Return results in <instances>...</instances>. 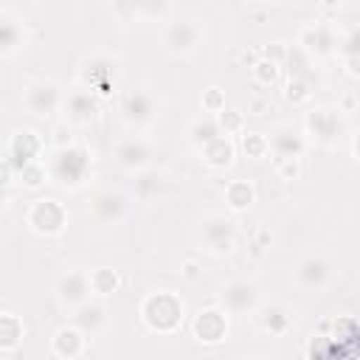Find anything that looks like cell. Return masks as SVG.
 <instances>
[{
    "label": "cell",
    "mask_w": 360,
    "mask_h": 360,
    "mask_svg": "<svg viewBox=\"0 0 360 360\" xmlns=\"http://www.w3.org/2000/svg\"><path fill=\"white\" fill-rule=\"evenodd\" d=\"M84 346H87V335L76 323L73 326H62L53 335V343H51V349H53L56 357H79L84 352Z\"/></svg>",
    "instance_id": "obj_20"
},
{
    "label": "cell",
    "mask_w": 360,
    "mask_h": 360,
    "mask_svg": "<svg viewBox=\"0 0 360 360\" xmlns=\"http://www.w3.org/2000/svg\"><path fill=\"white\" fill-rule=\"evenodd\" d=\"M276 163H278V174H281V177L292 180V177L298 174V158H290V160H276Z\"/></svg>",
    "instance_id": "obj_39"
},
{
    "label": "cell",
    "mask_w": 360,
    "mask_h": 360,
    "mask_svg": "<svg viewBox=\"0 0 360 360\" xmlns=\"http://www.w3.org/2000/svg\"><path fill=\"white\" fill-rule=\"evenodd\" d=\"M166 188H169V180H166L163 172H146V169H143V172L138 174V180H135V197L143 200V202L158 200Z\"/></svg>",
    "instance_id": "obj_24"
},
{
    "label": "cell",
    "mask_w": 360,
    "mask_h": 360,
    "mask_svg": "<svg viewBox=\"0 0 360 360\" xmlns=\"http://www.w3.org/2000/svg\"><path fill=\"white\" fill-rule=\"evenodd\" d=\"M22 101H25V107H28L31 115H37V118H48V115H53L56 110H62L65 96H62V90H59L56 82H51V79H39V82H34V84L25 87Z\"/></svg>",
    "instance_id": "obj_8"
},
{
    "label": "cell",
    "mask_w": 360,
    "mask_h": 360,
    "mask_svg": "<svg viewBox=\"0 0 360 360\" xmlns=\"http://www.w3.org/2000/svg\"><path fill=\"white\" fill-rule=\"evenodd\" d=\"M253 200H256V191L248 180H231L225 186V202L231 211H245V208H250Z\"/></svg>",
    "instance_id": "obj_26"
},
{
    "label": "cell",
    "mask_w": 360,
    "mask_h": 360,
    "mask_svg": "<svg viewBox=\"0 0 360 360\" xmlns=\"http://www.w3.org/2000/svg\"><path fill=\"white\" fill-rule=\"evenodd\" d=\"M90 292H93L90 273H84V270H68V273H62L56 278V298H59L62 307L76 309V307H82L87 301Z\"/></svg>",
    "instance_id": "obj_13"
},
{
    "label": "cell",
    "mask_w": 360,
    "mask_h": 360,
    "mask_svg": "<svg viewBox=\"0 0 360 360\" xmlns=\"http://www.w3.org/2000/svg\"><path fill=\"white\" fill-rule=\"evenodd\" d=\"M329 278H332V264L318 253H309L295 264V284L301 290H309V292L323 290Z\"/></svg>",
    "instance_id": "obj_14"
},
{
    "label": "cell",
    "mask_w": 360,
    "mask_h": 360,
    "mask_svg": "<svg viewBox=\"0 0 360 360\" xmlns=\"http://www.w3.org/2000/svg\"><path fill=\"white\" fill-rule=\"evenodd\" d=\"M191 329H194V338L200 343H219L228 335V318H225L222 309L208 307V309H200V315L194 318Z\"/></svg>",
    "instance_id": "obj_16"
},
{
    "label": "cell",
    "mask_w": 360,
    "mask_h": 360,
    "mask_svg": "<svg viewBox=\"0 0 360 360\" xmlns=\"http://www.w3.org/2000/svg\"><path fill=\"white\" fill-rule=\"evenodd\" d=\"M22 42H25L22 22L14 20V17L6 11V14H3V22H0V51H3V56H11Z\"/></svg>",
    "instance_id": "obj_25"
},
{
    "label": "cell",
    "mask_w": 360,
    "mask_h": 360,
    "mask_svg": "<svg viewBox=\"0 0 360 360\" xmlns=\"http://www.w3.org/2000/svg\"><path fill=\"white\" fill-rule=\"evenodd\" d=\"M141 318L155 332H174L183 321V301L169 290L152 292L141 304Z\"/></svg>",
    "instance_id": "obj_2"
},
{
    "label": "cell",
    "mask_w": 360,
    "mask_h": 360,
    "mask_svg": "<svg viewBox=\"0 0 360 360\" xmlns=\"http://www.w3.org/2000/svg\"><path fill=\"white\" fill-rule=\"evenodd\" d=\"M129 8L135 17L143 20H160L169 8V0H118V11Z\"/></svg>",
    "instance_id": "obj_27"
},
{
    "label": "cell",
    "mask_w": 360,
    "mask_h": 360,
    "mask_svg": "<svg viewBox=\"0 0 360 360\" xmlns=\"http://www.w3.org/2000/svg\"><path fill=\"white\" fill-rule=\"evenodd\" d=\"M202 28L194 20H174L163 28V48L174 56H188L200 48Z\"/></svg>",
    "instance_id": "obj_10"
},
{
    "label": "cell",
    "mask_w": 360,
    "mask_h": 360,
    "mask_svg": "<svg viewBox=\"0 0 360 360\" xmlns=\"http://www.w3.org/2000/svg\"><path fill=\"white\" fill-rule=\"evenodd\" d=\"M42 155V138L34 132V129H17L11 138H8V146H6V163L11 169H22L34 160H39Z\"/></svg>",
    "instance_id": "obj_11"
},
{
    "label": "cell",
    "mask_w": 360,
    "mask_h": 360,
    "mask_svg": "<svg viewBox=\"0 0 360 360\" xmlns=\"http://www.w3.org/2000/svg\"><path fill=\"white\" fill-rule=\"evenodd\" d=\"M217 135H222L217 118H197V121L188 127V141H191L197 149H202V146H205L208 141H214Z\"/></svg>",
    "instance_id": "obj_28"
},
{
    "label": "cell",
    "mask_w": 360,
    "mask_h": 360,
    "mask_svg": "<svg viewBox=\"0 0 360 360\" xmlns=\"http://www.w3.org/2000/svg\"><path fill=\"white\" fill-rule=\"evenodd\" d=\"M82 82L87 90L93 93H110L112 82H115V62L107 56H93L82 65Z\"/></svg>",
    "instance_id": "obj_15"
},
{
    "label": "cell",
    "mask_w": 360,
    "mask_h": 360,
    "mask_svg": "<svg viewBox=\"0 0 360 360\" xmlns=\"http://www.w3.org/2000/svg\"><path fill=\"white\" fill-rule=\"evenodd\" d=\"M346 65H349V73L352 76H360V56H349Z\"/></svg>",
    "instance_id": "obj_40"
},
{
    "label": "cell",
    "mask_w": 360,
    "mask_h": 360,
    "mask_svg": "<svg viewBox=\"0 0 360 360\" xmlns=\"http://www.w3.org/2000/svg\"><path fill=\"white\" fill-rule=\"evenodd\" d=\"M217 121H219V129H225V135H231V132H239L242 129V112H236V110H222V112H217Z\"/></svg>",
    "instance_id": "obj_36"
},
{
    "label": "cell",
    "mask_w": 360,
    "mask_h": 360,
    "mask_svg": "<svg viewBox=\"0 0 360 360\" xmlns=\"http://www.w3.org/2000/svg\"><path fill=\"white\" fill-rule=\"evenodd\" d=\"M250 110H253V115H262L259 110H264V101H262V98H256V101L250 104Z\"/></svg>",
    "instance_id": "obj_43"
},
{
    "label": "cell",
    "mask_w": 360,
    "mask_h": 360,
    "mask_svg": "<svg viewBox=\"0 0 360 360\" xmlns=\"http://www.w3.org/2000/svg\"><path fill=\"white\" fill-rule=\"evenodd\" d=\"M248 3H267V0H248Z\"/></svg>",
    "instance_id": "obj_44"
},
{
    "label": "cell",
    "mask_w": 360,
    "mask_h": 360,
    "mask_svg": "<svg viewBox=\"0 0 360 360\" xmlns=\"http://www.w3.org/2000/svg\"><path fill=\"white\" fill-rule=\"evenodd\" d=\"M73 323H76L87 338H96V335L107 326V307L98 304V301H84L82 307H76Z\"/></svg>",
    "instance_id": "obj_19"
},
{
    "label": "cell",
    "mask_w": 360,
    "mask_h": 360,
    "mask_svg": "<svg viewBox=\"0 0 360 360\" xmlns=\"http://www.w3.org/2000/svg\"><path fill=\"white\" fill-rule=\"evenodd\" d=\"M352 155H354V160L360 163V129H357L354 138H352Z\"/></svg>",
    "instance_id": "obj_41"
},
{
    "label": "cell",
    "mask_w": 360,
    "mask_h": 360,
    "mask_svg": "<svg viewBox=\"0 0 360 360\" xmlns=\"http://www.w3.org/2000/svg\"><path fill=\"white\" fill-rule=\"evenodd\" d=\"M20 338H22V321L11 312H3V318H0V346H3V352H11L20 343Z\"/></svg>",
    "instance_id": "obj_29"
},
{
    "label": "cell",
    "mask_w": 360,
    "mask_h": 360,
    "mask_svg": "<svg viewBox=\"0 0 360 360\" xmlns=\"http://www.w3.org/2000/svg\"><path fill=\"white\" fill-rule=\"evenodd\" d=\"M200 242L211 256H225L236 245V225L225 214H208L200 219Z\"/></svg>",
    "instance_id": "obj_3"
},
{
    "label": "cell",
    "mask_w": 360,
    "mask_h": 360,
    "mask_svg": "<svg viewBox=\"0 0 360 360\" xmlns=\"http://www.w3.org/2000/svg\"><path fill=\"white\" fill-rule=\"evenodd\" d=\"M270 138V152L276 155V160H290V158H301L304 149H307V141L304 135L292 132L290 127H278Z\"/></svg>",
    "instance_id": "obj_18"
},
{
    "label": "cell",
    "mask_w": 360,
    "mask_h": 360,
    "mask_svg": "<svg viewBox=\"0 0 360 360\" xmlns=\"http://www.w3.org/2000/svg\"><path fill=\"white\" fill-rule=\"evenodd\" d=\"M276 76H278V62L276 59H262V62L253 65V79L259 84H270V82H276Z\"/></svg>",
    "instance_id": "obj_33"
},
{
    "label": "cell",
    "mask_w": 360,
    "mask_h": 360,
    "mask_svg": "<svg viewBox=\"0 0 360 360\" xmlns=\"http://www.w3.org/2000/svg\"><path fill=\"white\" fill-rule=\"evenodd\" d=\"M219 301H222V307H225L228 312H233V315H250V312L259 309L262 292H259V287H256L253 281H248V278H231V281L219 290Z\"/></svg>",
    "instance_id": "obj_7"
},
{
    "label": "cell",
    "mask_w": 360,
    "mask_h": 360,
    "mask_svg": "<svg viewBox=\"0 0 360 360\" xmlns=\"http://www.w3.org/2000/svg\"><path fill=\"white\" fill-rule=\"evenodd\" d=\"M301 45L315 53V56H329L335 51V34H332V25L326 22H318V25H309L301 31Z\"/></svg>",
    "instance_id": "obj_21"
},
{
    "label": "cell",
    "mask_w": 360,
    "mask_h": 360,
    "mask_svg": "<svg viewBox=\"0 0 360 360\" xmlns=\"http://www.w3.org/2000/svg\"><path fill=\"white\" fill-rule=\"evenodd\" d=\"M62 112H65V121H70L76 127H84V124H90V121L98 118V98L87 87H76V90H70L65 96Z\"/></svg>",
    "instance_id": "obj_12"
},
{
    "label": "cell",
    "mask_w": 360,
    "mask_h": 360,
    "mask_svg": "<svg viewBox=\"0 0 360 360\" xmlns=\"http://www.w3.org/2000/svg\"><path fill=\"white\" fill-rule=\"evenodd\" d=\"M118 112H121V118L129 127L143 129V127H152L155 124V118H158V101L146 90H129V93H124V98L118 104Z\"/></svg>",
    "instance_id": "obj_9"
},
{
    "label": "cell",
    "mask_w": 360,
    "mask_h": 360,
    "mask_svg": "<svg viewBox=\"0 0 360 360\" xmlns=\"http://www.w3.org/2000/svg\"><path fill=\"white\" fill-rule=\"evenodd\" d=\"M118 284H121V278H118V273L115 270H110V267H98V270H93L90 273V287H93V292L96 295H112L115 290H118Z\"/></svg>",
    "instance_id": "obj_30"
},
{
    "label": "cell",
    "mask_w": 360,
    "mask_h": 360,
    "mask_svg": "<svg viewBox=\"0 0 360 360\" xmlns=\"http://www.w3.org/2000/svg\"><path fill=\"white\" fill-rule=\"evenodd\" d=\"M200 155L208 169H228L233 163V141L228 135H217L200 149Z\"/></svg>",
    "instance_id": "obj_22"
},
{
    "label": "cell",
    "mask_w": 360,
    "mask_h": 360,
    "mask_svg": "<svg viewBox=\"0 0 360 360\" xmlns=\"http://www.w3.org/2000/svg\"><path fill=\"white\" fill-rule=\"evenodd\" d=\"M340 56L343 59H349V56H360V25H354V28H349L346 34H343V39H340Z\"/></svg>",
    "instance_id": "obj_34"
},
{
    "label": "cell",
    "mask_w": 360,
    "mask_h": 360,
    "mask_svg": "<svg viewBox=\"0 0 360 360\" xmlns=\"http://www.w3.org/2000/svg\"><path fill=\"white\" fill-rule=\"evenodd\" d=\"M28 228L45 236H56L68 225V211L62 208L59 200H34L28 208Z\"/></svg>",
    "instance_id": "obj_6"
},
{
    "label": "cell",
    "mask_w": 360,
    "mask_h": 360,
    "mask_svg": "<svg viewBox=\"0 0 360 360\" xmlns=\"http://www.w3.org/2000/svg\"><path fill=\"white\" fill-rule=\"evenodd\" d=\"M183 276H186V278H197V264H194V262H186Z\"/></svg>",
    "instance_id": "obj_42"
},
{
    "label": "cell",
    "mask_w": 360,
    "mask_h": 360,
    "mask_svg": "<svg viewBox=\"0 0 360 360\" xmlns=\"http://www.w3.org/2000/svg\"><path fill=\"white\" fill-rule=\"evenodd\" d=\"M87 172H90V155L84 146H76V143L53 149V155L48 160V174L62 188H79L84 183Z\"/></svg>",
    "instance_id": "obj_1"
},
{
    "label": "cell",
    "mask_w": 360,
    "mask_h": 360,
    "mask_svg": "<svg viewBox=\"0 0 360 360\" xmlns=\"http://www.w3.org/2000/svg\"><path fill=\"white\" fill-rule=\"evenodd\" d=\"M242 146H245L248 158H253V160H262V158L270 155V138L262 135V132H245Z\"/></svg>",
    "instance_id": "obj_31"
},
{
    "label": "cell",
    "mask_w": 360,
    "mask_h": 360,
    "mask_svg": "<svg viewBox=\"0 0 360 360\" xmlns=\"http://www.w3.org/2000/svg\"><path fill=\"white\" fill-rule=\"evenodd\" d=\"M343 129H346V124H343V110L340 107H315V110L307 112V132L321 146L338 143Z\"/></svg>",
    "instance_id": "obj_4"
},
{
    "label": "cell",
    "mask_w": 360,
    "mask_h": 360,
    "mask_svg": "<svg viewBox=\"0 0 360 360\" xmlns=\"http://www.w3.org/2000/svg\"><path fill=\"white\" fill-rule=\"evenodd\" d=\"M53 149H62V146H70L73 143V135H70V121H65V124H56L53 127Z\"/></svg>",
    "instance_id": "obj_38"
},
{
    "label": "cell",
    "mask_w": 360,
    "mask_h": 360,
    "mask_svg": "<svg viewBox=\"0 0 360 360\" xmlns=\"http://www.w3.org/2000/svg\"><path fill=\"white\" fill-rule=\"evenodd\" d=\"M127 211H129V202L115 188H98L87 200V217H93V222L98 225H115L127 217Z\"/></svg>",
    "instance_id": "obj_5"
},
{
    "label": "cell",
    "mask_w": 360,
    "mask_h": 360,
    "mask_svg": "<svg viewBox=\"0 0 360 360\" xmlns=\"http://www.w3.org/2000/svg\"><path fill=\"white\" fill-rule=\"evenodd\" d=\"M149 143L143 138H124L115 143V163L127 172H143L149 166Z\"/></svg>",
    "instance_id": "obj_17"
},
{
    "label": "cell",
    "mask_w": 360,
    "mask_h": 360,
    "mask_svg": "<svg viewBox=\"0 0 360 360\" xmlns=\"http://www.w3.org/2000/svg\"><path fill=\"white\" fill-rule=\"evenodd\" d=\"M202 107H205V112H222V110H225L222 93H219L217 87H208L205 96H202Z\"/></svg>",
    "instance_id": "obj_37"
},
{
    "label": "cell",
    "mask_w": 360,
    "mask_h": 360,
    "mask_svg": "<svg viewBox=\"0 0 360 360\" xmlns=\"http://www.w3.org/2000/svg\"><path fill=\"white\" fill-rule=\"evenodd\" d=\"M48 177H51V174H48V166L39 163V160H34V163H28V166L20 169V180H22L25 188H39Z\"/></svg>",
    "instance_id": "obj_32"
},
{
    "label": "cell",
    "mask_w": 360,
    "mask_h": 360,
    "mask_svg": "<svg viewBox=\"0 0 360 360\" xmlns=\"http://www.w3.org/2000/svg\"><path fill=\"white\" fill-rule=\"evenodd\" d=\"M259 326L267 335H287L292 326V312L284 304H267L259 309Z\"/></svg>",
    "instance_id": "obj_23"
},
{
    "label": "cell",
    "mask_w": 360,
    "mask_h": 360,
    "mask_svg": "<svg viewBox=\"0 0 360 360\" xmlns=\"http://www.w3.org/2000/svg\"><path fill=\"white\" fill-rule=\"evenodd\" d=\"M284 96H287V101H292V104H304V101L309 98V87H307L304 79H290Z\"/></svg>",
    "instance_id": "obj_35"
}]
</instances>
